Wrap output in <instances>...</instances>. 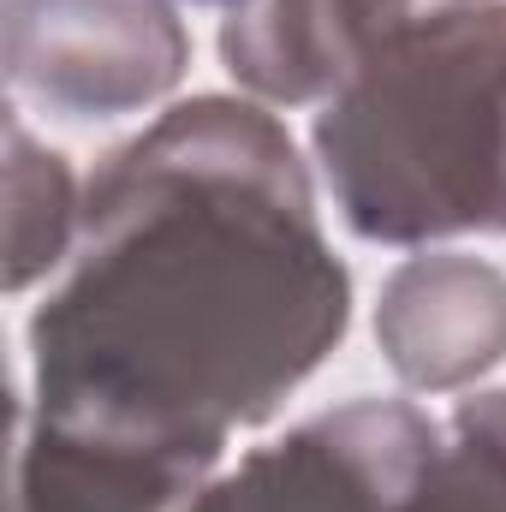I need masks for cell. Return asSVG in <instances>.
I'll return each mask as SVG.
<instances>
[{
    "label": "cell",
    "mask_w": 506,
    "mask_h": 512,
    "mask_svg": "<svg viewBox=\"0 0 506 512\" xmlns=\"http://www.w3.org/2000/svg\"><path fill=\"white\" fill-rule=\"evenodd\" d=\"M352 322L310 161L251 96H191L96 161L84 227L30 316L42 411L227 453Z\"/></svg>",
    "instance_id": "6da1fadb"
},
{
    "label": "cell",
    "mask_w": 506,
    "mask_h": 512,
    "mask_svg": "<svg viewBox=\"0 0 506 512\" xmlns=\"http://www.w3.org/2000/svg\"><path fill=\"white\" fill-rule=\"evenodd\" d=\"M316 173L370 245L506 233V0L423 18L322 102Z\"/></svg>",
    "instance_id": "7a4b0ae2"
},
{
    "label": "cell",
    "mask_w": 506,
    "mask_h": 512,
    "mask_svg": "<svg viewBox=\"0 0 506 512\" xmlns=\"http://www.w3.org/2000/svg\"><path fill=\"white\" fill-rule=\"evenodd\" d=\"M441 423L411 399H352L215 471L185 512H411Z\"/></svg>",
    "instance_id": "3957f363"
},
{
    "label": "cell",
    "mask_w": 506,
    "mask_h": 512,
    "mask_svg": "<svg viewBox=\"0 0 506 512\" xmlns=\"http://www.w3.org/2000/svg\"><path fill=\"white\" fill-rule=\"evenodd\" d=\"M191 66L173 0H6V84L60 120L167 102Z\"/></svg>",
    "instance_id": "277c9868"
},
{
    "label": "cell",
    "mask_w": 506,
    "mask_h": 512,
    "mask_svg": "<svg viewBox=\"0 0 506 512\" xmlns=\"http://www.w3.org/2000/svg\"><path fill=\"white\" fill-rule=\"evenodd\" d=\"M215 471V447L18 399L6 512H185Z\"/></svg>",
    "instance_id": "5b68a950"
},
{
    "label": "cell",
    "mask_w": 506,
    "mask_h": 512,
    "mask_svg": "<svg viewBox=\"0 0 506 512\" xmlns=\"http://www.w3.org/2000/svg\"><path fill=\"white\" fill-rule=\"evenodd\" d=\"M471 0H233L221 60L262 108H322L387 42Z\"/></svg>",
    "instance_id": "8992f818"
},
{
    "label": "cell",
    "mask_w": 506,
    "mask_h": 512,
    "mask_svg": "<svg viewBox=\"0 0 506 512\" xmlns=\"http://www.w3.org/2000/svg\"><path fill=\"white\" fill-rule=\"evenodd\" d=\"M376 346L411 393L477 387L506 358V274L465 251L405 256L381 286Z\"/></svg>",
    "instance_id": "52a82bcc"
},
{
    "label": "cell",
    "mask_w": 506,
    "mask_h": 512,
    "mask_svg": "<svg viewBox=\"0 0 506 512\" xmlns=\"http://www.w3.org/2000/svg\"><path fill=\"white\" fill-rule=\"evenodd\" d=\"M84 227V185L66 155L36 143L24 120H6V292L54 280Z\"/></svg>",
    "instance_id": "ba28073f"
},
{
    "label": "cell",
    "mask_w": 506,
    "mask_h": 512,
    "mask_svg": "<svg viewBox=\"0 0 506 512\" xmlns=\"http://www.w3.org/2000/svg\"><path fill=\"white\" fill-rule=\"evenodd\" d=\"M227 6H233V0H227Z\"/></svg>",
    "instance_id": "9c48e42d"
}]
</instances>
